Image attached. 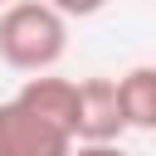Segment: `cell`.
<instances>
[{"label":"cell","instance_id":"cell-8","mask_svg":"<svg viewBox=\"0 0 156 156\" xmlns=\"http://www.w3.org/2000/svg\"><path fill=\"white\" fill-rule=\"evenodd\" d=\"M5 5H10V0H0V10H5Z\"/></svg>","mask_w":156,"mask_h":156},{"label":"cell","instance_id":"cell-2","mask_svg":"<svg viewBox=\"0 0 156 156\" xmlns=\"http://www.w3.org/2000/svg\"><path fill=\"white\" fill-rule=\"evenodd\" d=\"M73 132L39 117L29 102L5 98L0 102V156H73Z\"/></svg>","mask_w":156,"mask_h":156},{"label":"cell","instance_id":"cell-5","mask_svg":"<svg viewBox=\"0 0 156 156\" xmlns=\"http://www.w3.org/2000/svg\"><path fill=\"white\" fill-rule=\"evenodd\" d=\"M117 93H122V112H127V127L136 132H156V63H136L117 78Z\"/></svg>","mask_w":156,"mask_h":156},{"label":"cell","instance_id":"cell-1","mask_svg":"<svg viewBox=\"0 0 156 156\" xmlns=\"http://www.w3.org/2000/svg\"><path fill=\"white\" fill-rule=\"evenodd\" d=\"M68 54V15L49 0H15L0 10V63L20 73H49Z\"/></svg>","mask_w":156,"mask_h":156},{"label":"cell","instance_id":"cell-7","mask_svg":"<svg viewBox=\"0 0 156 156\" xmlns=\"http://www.w3.org/2000/svg\"><path fill=\"white\" fill-rule=\"evenodd\" d=\"M73 156H127V151H122L117 141H78Z\"/></svg>","mask_w":156,"mask_h":156},{"label":"cell","instance_id":"cell-4","mask_svg":"<svg viewBox=\"0 0 156 156\" xmlns=\"http://www.w3.org/2000/svg\"><path fill=\"white\" fill-rule=\"evenodd\" d=\"M15 98H20V102H29L39 117H49V122L68 127V132H73V141H78V83L54 78V73H34V78H24V88H20Z\"/></svg>","mask_w":156,"mask_h":156},{"label":"cell","instance_id":"cell-6","mask_svg":"<svg viewBox=\"0 0 156 156\" xmlns=\"http://www.w3.org/2000/svg\"><path fill=\"white\" fill-rule=\"evenodd\" d=\"M58 15H68V20H88V15H98L107 0H49Z\"/></svg>","mask_w":156,"mask_h":156},{"label":"cell","instance_id":"cell-3","mask_svg":"<svg viewBox=\"0 0 156 156\" xmlns=\"http://www.w3.org/2000/svg\"><path fill=\"white\" fill-rule=\"evenodd\" d=\"M127 132V112H122V93L117 78H83L78 83V141H117Z\"/></svg>","mask_w":156,"mask_h":156}]
</instances>
